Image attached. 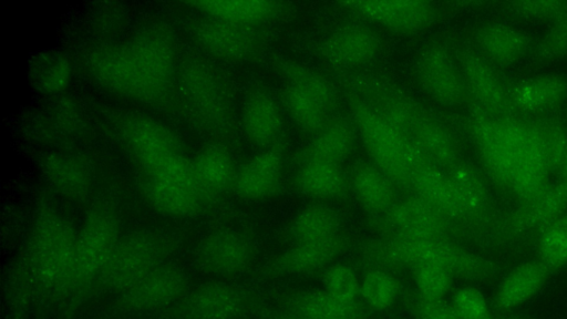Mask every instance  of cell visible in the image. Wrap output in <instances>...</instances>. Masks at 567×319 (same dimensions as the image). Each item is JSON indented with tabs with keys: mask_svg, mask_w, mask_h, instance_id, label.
Instances as JSON below:
<instances>
[{
	"mask_svg": "<svg viewBox=\"0 0 567 319\" xmlns=\"http://www.w3.org/2000/svg\"><path fill=\"white\" fill-rule=\"evenodd\" d=\"M415 291L432 300L444 299L451 291L454 277L443 268L435 266H419L411 269Z\"/></svg>",
	"mask_w": 567,
	"mask_h": 319,
	"instance_id": "obj_44",
	"label": "cell"
},
{
	"mask_svg": "<svg viewBox=\"0 0 567 319\" xmlns=\"http://www.w3.org/2000/svg\"><path fill=\"white\" fill-rule=\"evenodd\" d=\"M496 313V318L497 319H532V318H527V317H523V316H518V315H508V313Z\"/></svg>",
	"mask_w": 567,
	"mask_h": 319,
	"instance_id": "obj_50",
	"label": "cell"
},
{
	"mask_svg": "<svg viewBox=\"0 0 567 319\" xmlns=\"http://www.w3.org/2000/svg\"><path fill=\"white\" fill-rule=\"evenodd\" d=\"M264 319H311L296 311L280 307L279 309L268 311Z\"/></svg>",
	"mask_w": 567,
	"mask_h": 319,
	"instance_id": "obj_49",
	"label": "cell"
},
{
	"mask_svg": "<svg viewBox=\"0 0 567 319\" xmlns=\"http://www.w3.org/2000/svg\"><path fill=\"white\" fill-rule=\"evenodd\" d=\"M284 103L290 119L306 133L317 134L331 122L332 111L320 100L296 86L286 84Z\"/></svg>",
	"mask_w": 567,
	"mask_h": 319,
	"instance_id": "obj_37",
	"label": "cell"
},
{
	"mask_svg": "<svg viewBox=\"0 0 567 319\" xmlns=\"http://www.w3.org/2000/svg\"><path fill=\"white\" fill-rule=\"evenodd\" d=\"M287 85L296 86L320 100L332 112L338 103L334 85L321 73L305 65L285 62L280 66Z\"/></svg>",
	"mask_w": 567,
	"mask_h": 319,
	"instance_id": "obj_40",
	"label": "cell"
},
{
	"mask_svg": "<svg viewBox=\"0 0 567 319\" xmlns=\"http://www.w3.org/2000/svg\"><path fill=\"white\" fill-rule=\"evenodd\" d=\"M513 110L526 114L549 112L567 101V78L540 74L524 79L509 88Z\"/></svg>",
	"mask_w": 567,
	"mask_h": 319,
	"instance_id": "obj_29",
	"label": "cell"
},
{
	"mask_svg": "<svg viewBox=\"0 0 567 319\" xmlns=\"http://www.w3.org/2000/svg\"><path fill=\"white\" fill-rule=\"evenodd\" d=\"M360 257L367 268L392 271L435 266L472 282L493 281L504 272L501 264L445 237L382 236L364 243Z\"/></svg>",
	"mask_w": 567,
	"mask_h": 319,
	"instance_id": "obj_2",
	"label": "cell"
},
{
	"mask_svg": "<svg viewBox=\"0 0 567 319\" xmlns=\"http://www.w3.org/2000/svg\"><path fill=\"white\" fill-rule=\"evenodd\" d=\"M341 218L331 207L312 205L303 208L293 218L289 234L298 243L318 241L340 234Z\"/></svg>",
	"mask_w": 567,
	"mask_h": 319,
	"instance_id": "obj_36",
	"label": "cell"
},
{
	"mask_svg": "<svg viewBox=\"0 0 567 319\" xmlns=\"http://www.w3.org/2000/svg\"><path fill=\"white\" fill-rule=\"evenodd\" d=\"M401 287L389 270L367 268L360 279V298L371 310L389 309L399 299Z\"/></svg>",
	"mask_w": 567,
	"mask_h": 319,
	"instance_id": "obj_39",
	"label": "cell"
},
{
	"mask_svg": "<svg viewBox=\"0 0 567 319\" xmlns=\"http://www.w3.org/2000/svg\"><path fill=\"white\" fill-rule=\"evenodd\" d=\"M354 126L371 157L396 186L411 189V166L416 145L365 100L351 96Z\"/></svg>",
	"mask_w": 567,
	"mask_h": 319,
	"instance_id": "obj_5",
	"label": "cell"
},
{
	"mask_svg": "<svg viewBox=\"0 0 567 319\" xmlns=\"http://www.w3.org/2000/svg\"><path fill=\"white\" fill-rule=\"evenodd\" d=\"M250 299L241 288L225 281L203 284L188 292L176 306V319H240Z\"/></svg>",
	"mask_w": 567,
	"mask_h": 319,
	"instance_id": "obj_19",
	"label": "cell"
},
{
	"mask_svg": "<svg viewBox=\"0 0 567 319\" xmlns=\"http://www.w3.org/2000/svg\"><path fill=\"white\" fill-rule=\"evenodd\" d=\"M349 186L361 206L374 215L388 210L398 200L396 185L373 163L358 164Z\"/></svg>",
	"mask_w": 567,
	"mask_h": 319,
	"instance_id": "obj_31",
	"label": "cell"
},
{
	"mask_svg": "<svg viewBox=\"0 0 567 319\" xmlns=\"http://www.w3.org/2000/svg\"><path fill=\"white\" fill-rule=\"evenodd\" d=\"M383 236H419L454 238L463 230L434 206L417 195L398 199L373 219Z\"/></svg>",
	"mask_w": 567,
	"mask_h": 319,
	"instance_id": "obj_14",
	"label": "cell"
},
{
	"mask_svg": "<svg viewBox=\"0 0 567 319\" xmlns=\"http://www.w3.org/2000/svg\"><path fill=\"white\" fill-rule=\"evenodd\" d=\"M360 279L357 271L347 264H332L322 271V289L347 301L360 297Z\"/></svg>",
	"mask_w": 567,
	"mask_h": 319,
	"instance_id": "obj_43",
	"label": "cell"
},
{
	"mask_svg": "<svg viewBox=\"0 0 567 319\" xmlns=\"http://www.w3.org/2000/svg\"><path fill=\"white\" fill-rule=\"evenodd\" d=\"M347 237H334L298 243L296 246L270 259L259 271L264 279L308 275L324 270L346 250Z\"/></svg>",
	"mask_w": 567,
	"mask_h": 319,
	"instance_id": "obj_20",
	"label": "cell"
},
{
	"mask_svg": "<svg viewBox=\"0 0 567 319\" xmlns=\"http://www.w3.org/2000/svg\"><path fill=\"white\" fill-rule=\"evenodd\" d=\"M346 9L386 29L413 33L429 28L436 19V8L425 1H347Z\"/></svg>",
	"mask_w": 567,
	"mask_h": 319,
	"instance_id": "obj_21",
	"label": "cell"
},
{
	"mask_svg": "<svg viewBox=\"0 0 567 319\" xmlns=\"http://www.w3.org/2000/svg\"><path fill=\"white\" fill-rule=\"evenodd\" d=\"M282 169V151L276 146L268 147L236 171L233 188L246 199L268 198L278 192Z\"/></svg>",
	"mask_w": 567,
	"mask_h": 319,
	"instance_id": "obj_22",
	"label": "cell"
},
{
	"mask_svg": "<svg viewBox=\"0 0 567 319\" xmlns=\"http://www.w3.org/2000/svg\"><path fill=\"white\" fill-rule=\"evenodd\" d=\"M186 271L172 264H162L136 284L118 294L116 308L124 315H144L176 305L187 292Z\"/></svg>",
	"mask_w": 567,
	"mask_h": 319,
	"instance_id": "obj_13",
	"label": "cell"
},
{
	"mask_svg": "<svg viewBox=\"0 0 567 319\" xmlns=\"http://www.w3.org/2000/svg\"><path fill=\"white\" fill-rule=\"evenodd\" d=\"M567 213V177H554L535 198L495 219L486 245L511 246L535 238L551 222Z\"/></svg>",
	"mask_w": 567,
	"mask_h": 319,
	"instance_id": "obj_8",
	"label": "cell"
},
{
	"mask_svg": "<svg viewBox=\"0 0 567 319\" xmlns=\"http://www.w3.org/2000/svg\"><path fill=\"white\" fill-rule=\"evenodd\" d=\"M354 130L343 120L331 121L302 151L303 161H321L340 164L354 145Z\"/></svg>",
	"mask_w": 567,
	"mask_h": 319,
	"instance_id": "obj_35",
	"label": "cell"
},
{
	"mask_svg": "<svg viewBox=\"0 0 567 319\" xmlns=\"http://www.w3.org/2000/svg\"><path fill=\"white\" fill-rule=\"evenodd\" d=\"M241 124L247 138L255 145L272 147L282 131V115L275 99L266 91L252 92L245 102Z\"/></svg>",
	"mask_w": 567,
	"mask_h": 319,
	"instance_id": "obj_30",
	"label": "cell"
},
{
	"mask_svg": "<svg viewBox=\"0 0 567 319\" xmlns=\"http://www.w3.org/2000/svg\"><path fill=\"white\" fill-rule=\"evenodd\" d=\"M477 51L494 65H512L530 50L532 40L522 29L504 23L489 22L475 33Z\"/></svg>",
	"mask_w": 567,
	"mask_h": 319,
	"instance_id": "obj_27",
	"label": "cell"
},
{
	"mask_svg": "<svg viewBox=\"0 0 567 319\" xmlns=\"http://www.w3.org/2000/svg\"><path fill=\"white\" fill-rule=\"evenodd\" d=\"M551 178L567 177V127L553 120L536 121Z\"/></svg>",
	"mask_w": 567,
	"mask_h": 319,
	"instance_id": "obj_42",
	"label": "cell"
},
{
	"mask_svg": "<svg viewBox=\"0 0 567 319\" xmlns=\"http://www.w3.org/2000/svg\"><path fill=\"white\" fill-rule=\"evenodd\" d=\"M467 126L488 178L519 203L535 198L550 183L544 142L536 121L497 116L474 107Z\"/></svg>",
	"mask_w": 567,
	"mask_h": 319,
	"instance_id": "obj_1",
	"label": "cell"
},
{
	"mask_svg": "<svg viewBox=\"0 0 567 319\" xmlns=\"http://www.w3.org/2000/svg\"><path fill=\"white\" fill-rule=\"evenodd\" d=\"M188 4L193 6L199 13L244 25L272 19L284 9L281 2L256 0L196 1Z\"/></svg>",
	"mask_w": 567,
	"mask_h": 319,
	"instance_id": "obj_33",
	"label": "cell"
},
{
	"mask_svg": "<svg viewBox=\"0 0 567 319\" xmlns=\"http://www.w3.org/2000/svg\"><path fill=\"white\" fill-rule=\"evenodd\" d=\"M403 302L413 319H464L451 302L426 299L416 291H408Z\"/></svg>",
	"mask_w": 567,
	"mask_h": 319,
	"instance_id": "obj_46",
	"label": "cell"
},
{
	"mask_svg": "<svg viewBox=\"0 0 567 319\" xmlns=\"http://www.w3.org/2000/svg\"><path fill=\"white\" fill-rule=\"evenodd\" d=\"M405 135L429 160L442 168L446 169L463 158L454 133L424 107Z\"/></svg>",
	"mask_w": 567,
	"mask_h": 319,
	"instance_id": "obj_26",
	"label": "cell"
},
{
	"mask_svg": "<svg viewBox=\"0 0 567 319\" xmlns=\"http://www.w3.org/2000/svg\"><path fill=\"white\" fill-rule=\"evenodd\" d=\"M142 193L155 212L172 218L194 216L207 198L185 154L142 173Z\"/></svg>",
	"mask_w": 567,
	"mask_h": 319,
	"instance_id": "obj_7",
	"label": "cell"
},
{
	"mask_svg": "<svg viewBox=\"0 0 567 319\" xmlns=\"http://www.w3.org/2000/svg\"><path fill=\"white\" fill-rule=\"evenodd\" d=\"M382 42L369 28L350 24L333 31L323 42L322 54L331 63L357 68L372 62L380 53Z\"/></svg>",
	"mask_w": 567,
	"mask_h": 319,
	"instance_id": "obj_23",
	"label": "cell"
},
{
	"mask_svg": "<svg viewBox=\"0 0 567 319\" xmlns=\"http://www.w3.org/2000/svg\"><path fill=\"white\" fill-rule=\"evenodd\" d=\"M117 140L142 173L184 154L174 132L158 120L131 113L115 124Z\"/></svg>",
	"mask_w": 567,
	"mask_h": 319,
	"instance_id": "obj_11",
	"label": "cell"
},
{
	"mask_svg": "<svg viewBox=\"0 0 567 319\" xmlns=\"http://www.w3.org/2000/svg\"><path fill=\"white\" fill-rule=\"evenodd\" d=\"M78 231L51 202L37 207L28 243L31 274L48 291L66 292L72 277Z\"/></svg>",
	"mask_w": 567,
	"mask_h": 319,
	"instance_id": "obj_3",
	"label": "cell"
},
{
	"mask_svg": "<svg viewBox=\"0 0 567 319\" xmlns=\"http://www.w3.org/2000/svg\"><path fill=\"white\" fill-rule=\"evenodd\" d=\"M535 54L543 61H557L567 56V13L553 21L536 43Z\"/></svg>",
	"mask_w": 567,
	"mask_h": 319,
	"instance_id": "obj_47",
	"label": "cell"
},
{
	"mask_svg": "<svg viewBox=\"0 0 567 319\" xmlns=\"http://www.w3.org/2000/svg\"><path fill=\"white\" fill-rule=\"evenodd\" d=\"M252 256V245L245 235L224 228L206 234L195 247L193 258L203 274L228 279L243 274Z\"/></svg>",
	"mask_w": 567,
	"mask_h": 319,
	"instance_id": "obj_16",
	"label": "cell"
},
{
	"mask_svg": "<svg viewBox=\"0 0 567 319\" xmlns=\"http://www.w3.org/2000/svg\"><path fill=\"white\" fill-rule=\"evenodd\" d=\"M89 76L107 92L150 105L164 104L144 76L126 42L103 43L84 59Z\"/></svg>",
	"mask_w": 567,
	"mask_h": 319,
	"instance_id": "obj_10",
	"label": "cell"
},
{
	"mask_svg": "<svg viewBox=\"0 0 567 319\" xmlns=\"http://www.w3.org/2000/svg\"><path fill=\"white\" fill-rule=\"evenodd\" d=\"M535 247L537 259L551 272L567 265V213L538 234Z\"/></svg>",
	"mask_w": 567,
	"mask_h": 319,
	"instance_id": "obj_41",
	"label": "cell"
},
{
	"mask_svg": "<svg viewBox=\"0 0 567 319\" xmlns=\"http://www.w3.org/2000/svg\"><path fill=\"white\" fill-rule=\"evenodd\" d=\"M192 162L196 178L207 197L233 186L237 169L230 154L221 145H207Z\"/></svg>",
	"mask_w": 567,
	"mask_h": 319,
	"instance_id": "obj_34",
	"label": "cell"
},
{
	"mask_svg": "<svg viewBox=\"0 0 567 319\" xmlns=\"http://www.w3.org/2000/svg\"><path fill=\"white\" fill-rule=\"evenodd\" d=\"M120 238L115 208L107 202L92 205L78 230L74 266L66 292L82 294L96 286Z\"/></svg>",
	"mask_w": 567,
	"mask_h": 319,
	"instance_id": "obj_6",
	"label": "cell"
},
{
	"mask_svg": "<svg viewBox=\"0 0 567 319\" xmlns=\"http://www.w3.org/2000/svg\"><path fill=\"white\" fill-rule=\"evenodd\" d=\"M30 81L35 90L54 95L63 91L72 78L70 60L54 51H44L34 55L29 68Z\"/></svg>",
	"mask_w": 567,
	"mask_h": 319,
	"instance_id": "obj_38",
	"label": "cell"
},
{
	"mask_svg": "<svg viewBox=\"0 0 567 319\" xmlns=\"http://www.w3.org/2000/svg\"><path fill=\"white\" fill-rule=\"evenodd\" d=\"M296 186L303 195L324 200L343 196L349 182L340 164L303 161L296 174Z\"/></svg>",
	"mask_w": 567,
	"mask_h": 319,
	"instance_id": "obj_32",
	"label": "cell"
},
{
	"mask_svg": "<svg viewBox=\"0 0 567 319\" xmlns=\"http://www.w3.org/2000/svg\"><path fill=\"white\" fill-rule=\"evenodd\" d=\"M415 74L423 92L442 106H460L468 97L458 62L442 43H431L421 51Z\"/></svg>",
	"mask_w": 567,
	"mask_h": 319,
	"instance_id": "obj_15",
	"label": "cell"
},
{
	"mask_svg": "<svg viewBox=\"0 0 567 319\" xmlns=\"http://www.w3.org/2000/svg\"><path fill=\"white\" fill-rule=\"evenodd\" d=\"M125 42L150 84L166 103L173 95L178 69L172 32L162 23L151 22Z\"/></svg>",
	"mask_w": 567,
	"mask_h": 319,
	"instance_id": "obj_12",
	"label": "cell"
},
{
	"mask_svg": "<svg viewBox=\"0 0 567 319\" xmlns=\"http://www.w3.org/2000/svg\"><path fill=\"white\" fill-rule=\"evenodd\" d=\"M504 6L512 14L529 19L555 21L567 13V1H512Z\"/></svg>",
	"mask_w": 567,
	"mask_h": 319,
	"instance_id": "obj_48",
	"label": "cell"
},
{
	"mask_svg": "<svg viewBox=\"0 0 567 319\" xmlns=\"http://www.w3.org/2000/svg\"><path fill=\"white\" fill-rule=\"evenodd\" d=\"M553 272L537 258L520 263L499 281L492 298V309L506 313L534 298Z\"/></svg>",
	"mask_w": 567,
	"mask_h": 319,
	"instance_id": "obj_25",
	"label": "cell"
},
{
	"mask_svg": "<svg viewBox=\"0 0 567 319\" xmlns=\"http://www.w3.org/2000/svg\"><path fill=\"white\" fill-rule=\"evenodd\" d=\"M192 40L202 51L218 59L241 61L255 54L260 45L250 25L223 21L200 13L187 24Z\"/></svg>",
	"mask_w": 567,
	"mask_h": 319,
	"instance_id": "obj_17",
	"label": "cell"
},
{
	"mask_svg": "<svg viewBox=\"0 0 567 319\" xmlns=\"http://www.w3.org/2000/svg\"><path fill=\"white\" fill-rule=\"evenodd\" d=\"M169 249L168 238L152 229L121 237L95 287L123 292L164 264Z\"/></svg>",
	"mask_w": 567,
	"mask_h": 319,
	"instance_id": "obj_9",
	"label": "cell"
},
{
	"mask_svg": "<svg viewBox=\"0 0 567 319\" xmlns=\"http://www.w3.org/2000/svg\"><path fill=\"white\" fill-rule=\"evenodd\" d=\"M43 176L63 198L83 203L91 193L92 174L85 161L64 152H49L41 157Z\"/></svg>",
	"mask_w": 567,
	"mask_h": 319,
	"instance_id": "obj_24",
	"label": "cell"
},
{
	"mask_svg": "<svg viewBox=\"0 0 567 319\" xmlns=\"http://www.w3.org/2000/svg\"><path fill=\"white\" fill-rule=\"evenodd\" d=\"M451 303L464 319H497L483 292L474 286L456 289Z\"/></svg>",
	"mask_w": 567,
	"mask_h": 319,
	"instance_id": "obj_45",
	"label": "cell"
},
{
	"mask_svg": "<svg viewBox=\"0 0 567 319\" xmlns=\"http://www.w3.org/2000/svg\"><path fill=\"white\" fill-rule=\"evenodd\" d=\"M280 307L311 319H369L368 308L359 300H342L323 289L289 292L281 298Z\"/></svg>",
	"mask_w": 567,
	"mask_h": 319,
	"instance_id": "obj_28",
	"label": "cell"
},
{
	"mask_svg": "<svg viewBox=\"0 0 567 319\" xmlns=\"http://www.w3.org/2000/svg\"><path fill=\"white\" fill-rule=\"evenodd\" d=\"M458 65L467 96L475 107L497 116L511 115L509 88L492 62L477 50L464 49L460 52Z\"/></svg>",
	"mask_w": 567,
	"mask_h": 319,
	"instance_id": "obj_18",
	"label": "cell"
},
{
	"mask_svg": "<svg viewBox=\"0 0 567 319\" xmlns=\"http://www.w3.org/2000/svg\"><path fill=\"white\" fill-rule=\"evenodd\" d=\"M224 78L208 60L192 58L178 69L174 91L184 115L205 135L229 123L230 102Z\"/></svg>",
	"mask_w": 567,
	"mask_h": 319,
	"instance_id": "obj_4",
	"label": "cell"
}]
</instances>
